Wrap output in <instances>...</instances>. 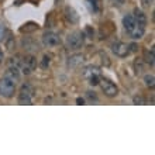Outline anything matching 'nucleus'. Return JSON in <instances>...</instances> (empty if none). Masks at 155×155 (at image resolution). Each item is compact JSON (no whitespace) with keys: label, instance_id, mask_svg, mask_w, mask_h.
Returning <instances> with one entry per match:
<instances>
[{"label":"nucleus","instance_id":"nucleus-1","mask_svg":"<svg viewBox=\"0 0 155 155\" xmlns=\"http://www.w3.org/2000/svg\"><path fill=\"white\" fill-rule=\"evenodd\" d=\"M123 25H124V30H126L127 34H128L131 38L140 40V38L144 37L145 28L140 27V25L135 23L133 14H127V16H124V18H123Z\"/></svg>","mask_w":155,"mask_h":155},{"label":"nucleus","instance_id":"nucleus-2","mask_svg":"<svg viewBox=\"0 0 155 155\" xmlns=\"http://www.w3.org/2000/svg\"><path fill=\"white\" fill-rule=\"evenodd\" d=\"M85 38H86V34L81 30H75L72 33L66 37V48L71 49V51H78L81 49L83 45H85Z\"/></svg>","mask_w":155,"mask_h":155},{"label":"nucleus","instance_id":"nucleus-3","mask_svg":"<svg viewBox=\"0 0 155 155\" xmlns=\"http://www.w3.org/2000/svg\"><path fill=\"white\" fill-rule=\"evenodd\" d=\"M16 93V83L8 81L7 78H2L0 79V96L6 99H12Z\"/></svg>","mask_w":155,"mask_h":155},{"label":"nucleus","instance_id":"nucleus-4","mask_svg":"<svg viewBox=\"0 0 155 155\" xmlns=\"http://www.w3.org/2000/svg\"><path fill=\"white\" fill-rule=\"evenodd\" d=\"M34 97V89L33 86L25 83L20 87V92H18V104H30L31 100Z\"/></svg>","mask_w":155,"mask_h":155},{"label":"nucleus","instance_id":"nucleus-5","mask_svg":"<svg viewBox=\"0 0 155 155\" xmlns=\"http://www.w3.org/2000/svg\"><path fill=\"white\" fill-rule=\"evenodd\" d=\"M20 68L24 75L33 74V71L37 68V58L34 57V55H25V57L21 59Z\"/></svg>","mask_w":155,"mask_h":155},{"label":"nucleus","instance_id":"nucleus-6","mask_svg":"<svg viewBox=\"0 0 155 155\" xmlns=\"http://www.w3.org/2000/svg\"><path fill=\"white\" fill-rule=\"evenodd\" d=\"M100 87H102L103 93L106 94L107 97H116L118 94V87L113 83V82H110L109 79H103V81H100Z\"/></svg>","mask_w":155,"mask_h":155},{"label":"nucleus","instance_id":"nucleus-7","mask_svg":"<svg viewBox=\"0 0 155 155\" xmlns=\"http://www.w3.org/2000/svg\"><path fill=\"white\" fill-rule=\"evenodd\" d=\"M42 44H44L45 47H48V48L57 47V45L61 44V38H59V35H58L57 33H54V31H45V33L42 34Z\"/></svg>","mask_w":155,"mask_h":155},{"label":"nucleus","instance_id":"nucleus-8","mask_svg":"<svg viewBox=\"0 0 155 155\" xmlns=\"http://www.w3.org/2000/svg\"><path fill=\"white\" fill-rule=\"evenodd\" d=\"M111 51L116 57L120 58H126L127 55H130V49H128V45L126 42H121V41H117V42H113L111 44Z\"/></svg>","mask_w":155,"mask_h":155},{"label":"nucleus","instance_id":"nucleus-9","mask_svg":"<svg viewBox=\"0 0 155 155\" xmlns=\"http://www.w3.org/2000/svg\"><path fill=\"white\" fill-rule=\"evenodd\" d=\"M4 78H7L8 81H12L13 83H18L21 81L20 71L16 66H8L7 69H6V72H4Z\"/></svg>","mask_w":155,"mask_h":155},{"label":"nucleus","instance_id":"nucleus-10","mask_svg":"<svg viewBox=\"0 0 155 155\" xmlns=\"http://www.w3.org/2000/svg\"><path fill=\"white\" fill-rule=\"evenodd\" d=\"M133 17H134L135 23L140 25V27H143V28H145L148 24V18L147 16H145V13L141 10V8H134V13H133Z\"/></svg>","mask_w":155,"mask_h":155},{"label":"nucleus","instance_id":"nucleus-11","mask_svg":"<svg viewBox=\"0 0 155 155\" xmlns=\"http://www.w3.org/2000/svg\"><path fill=\"white\" fill-rule=\"evenodd\" d=\"M83 62H85V57L82 54H75V55L68 58V66H71V68H78Z\"/></svg>","mask_w":155,"mask_h":155},{"label":"nucleus","instance_id":"nucleus-12","mask_svg":"<svg viewBox=\"0 0 155 155\" xmlns=\"http://www.w3.org/2000/svg\"><path fill=\"white\" fill-rule=\"evenodd\" d=\"M65 18L68 21H69L71 24H76L78 21H79V16H78V13L75 12L72 7H69V6H66L65 7Z\"/></svg>","mask_w":155,"mask_h":155},{"label":"nucleus","instance_id":"nucleus-13","mask_svg":"<svg viewBox=\"0 0 155 155\" xmlns=\"http://www.w3.org/2000/svg\"><path fill=\"white\" fill-rule=\"evenodd\" d=\"M37 30H38V24H37V23H33V21H30V23H25L23 27H20V33L30 34V33H34V31H37Z\"/></svg>","mask_w":155,"mask_h":155},{"label":"nucleus","instance_id":"nucleus-14","mask_svg":"<svg viewBox=\"0 0 155 155\" xmlns=\"http://www.w3.org/2000/svg\"><path fill=\"white\" fill-rule=\"evenodd\" d=\"M134 68H135V75H143L144 72V61L143 59H137L134 62Z\"/></svg>","mask_w":155,"mask_h":155},{"label":"nucleus","instance_id":"nucleus-15","mask_svg":"<svg viewBox=\"0 0 155 155\" xmlns=\"http://www.w3.org/2000/svg\"><path fill=\"white\" fill-rule=\"evenodd\" d=\"M144 59H145V62H147L148 65H154V59H155V57H154V48L151 49V51H145V57H144Z\"/></svg>","mask_w":155,"mask_h":155},{"label":"nucleus","instance_id":"nucleus-16","mask_svg":"<svg viewBox=\"0 0 155 155\" xmlns=\"http://www.w3.org/2000/svg\"><path fill=\"white\" fill-rule=\"evenodd\" d=\"M23 45H24L27 49H34V51H38V44H34L31 40L28 38H24L23 40Z\"/></svg>","mask_w":155,"mask_h":155},{"label":"nucleus","instance_id":"nucleus-17","mask_svg":"<svg viewBox=\"0 0 155 155\" xmlns=\"http://www.w3.org/2000/svg\"><path fill=\"white\" fill-rule=\"evenodd\" d=\"M144 82H145V85L148 86V87H154V85H155V78H154V75H145L144 76Z\"/></svg>","mask_w":155,"mask_h":155},{"label":"nucleus","instance_id":"nucleus-18","mask_svg":"<svg viewBox=\"0 0 155 155\" xmlns=\"http://www.w3.org/2000/svg\"><path fill=\"white\" fill-rule=\"evenodd\" d=\"M89 83L92 86H97L99 83H100V78H99V74H93V75H90L89 78Z\"/></svg>","mask_w":155,"mask_h":155},{"label":"nucleus","instance_id":"nucleus-19","mask_svg":"<svg viewBox=\"0 0 155 155\" xmlns=\"http://www.w3.org/2000/svg\"><path fill=\"white\" fill-rule=\"evenodd\" d=\"M93 74H97V68L96 66H87L85 69V72H83V76L89 78L90 75H93Z\"/></svg>","mask_w":155,"mask_h":155},{"label":"nucleus","instance_id":"nucleus-20","mask_svg":"<svg viewBox=\"0 0 155 155\" xmlns=\"http://www.w3.org/2000/svg\"><path fill=\"white\" fill-rule=\"evenodd\" d=\"M8 65H10V66H16V68H20V65H21L20 57H13V58H10V61H8Z\"/></svg>","mask_w":155,"mask_h":155},{"label":"nucleus","instance_id":"nucleus-21","mask_svg":"<svg viewBox=\"0 0 155 155\" xmlns=\"http://www.w3.org/2000/svg\"><path fill=\"white\" fill-rule=\"evenodd\" d=\"M49 64H51V55H44V57H42V61H41V68H48L49 66Z\"/></svg>","mask_w":155,"mask_h":155},{"label":"nucleus","instance_id":"nucleus-22","mask_svg":"<svg viewBox=\"0 0 155 155\" xmlns=\"http://www.w3.org/2000/svg\"><path fill=\"white\" fill-rule=\"evenodd\" d=\"M6 33H7V31H6V27L0 23V41L6 40V37H4V35H6Z\"/></svg>","mask_w":155,"mask_h":155},{"label":"nucleus","instance_id":"nucleus-23","mask_svg":"<svg viewBox=\"0 0 155 155\" xmlns=\"http://www.w3.org/2000/svg\"><path fill=\"white\" fill-rule=\"evenodd\" d=\"M152 3H154V0H141V4H143L144 8L152 7Z\"/></svg>","mask_w":155,"mask_h":155},{"label":"nucleus","instance_id":"nucleus-24","mask_svg":"<svg viewBox=\"0 0 155 155\" xmlns=\"http://www.w3.org/2000/svg\"><path fill=\"white\" fill-rule=\"evenodd\" d=\"M133 100H134V103H135V104H144V103H145V100H144V97H141V96H135V97L133 99Z\"/></svg>","mask_w":155,"mask_h":155},{"label":"nucleus","instance_id":"nucleus-25","mask_svg":"<svg viewBox=\"0 0 155 155\" xmlns=\"http://www.w3.org/2000/svg\"><path fill=\"white\" fill-rule=\"evenodd\" d=\"M76 103H78V104H85V99L78 97V99H76Z\"/></svg>","mask_w":155,"mask_h":155},{"label":"nucleus","instance_id":"nucleus-26","mask_svg":"<svg viewBox=\"0 0 155 155\" xmlns=\"http://www.w3.org/2000/svg\"><path fill=\"white\" fill-rule=\"evenodd\" d=\"M116 2H117V3H123V2H124V0H116Z\"/></svg>","mask_w":155,"mask_h":155}]
</instances>
